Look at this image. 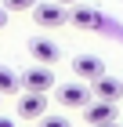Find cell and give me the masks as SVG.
<instances>
[{"mask_svg": "<svg viewBox=\"0 0 123 127\" xmlns=\"http://www.w3.org/2000/svg\"><path fill=\"white\" fill-rule=\"evenodd\" d=\"M54 98H58V105H65V109H87L94 102V91L83 80H69V84H62L54 91Z\"/></svg>", "mask_w": 123, "mask_h": 127, "instance_id": "obj_1", "label": "cell"}, {"mask_svg": "<svg viewBox=\"0 0 123 127\" xmlns=\"http://www.w3.org/2000/svg\"><path fill=\"white\" fill-rule=\"evenodd\" d=\"M33 22H36L40 29H58V26H65L69 22V11L54 0H40L36 7H33Z\"/></svg>", "mask_w": 123, "mask_h": 127, "instance_id": "obj_2", "label": "cell"}, {"mask_svg": "<svg viewBox=\"0 0 123 127\" xmlns=\"http://www.w3.org/2000/svg\"><path fill=\"white\" fill-rule=\"evenodd\" d=\"M54 87V69L51 65H33L22 73V91H36V95H47V91Z\"/></svg>", "mask_w": 123, "mask_h": 127, "instance_id": "obj_3", "label": "cell"}, {"mask_svg": "<svg viewBox=\"0 0 123 127\" xmlns=\"http://www.w3.org/2000/svg\"><path fill=\"white\" fill-rule=\"evenodd\" d=\"M40 116H47V95L22 91L18 95V120H40Z\"/></svg>", "mask_w": 123, "mask_h": 127, "instance_id": "obj_4", "label": "cell"}, {"mask_svg": "<svg viewBox=\"0 0 123 127\" xmlns=\"http://www.w3.org/2000/svg\"><path fill=\"white\" fill-rule=\"evenodd\" d=\"M73 76L94 84L98 76H105V62L98 58V55H76V58H73Z\"/></svg>", "mask_w": 123, "mask_h": 127, "instance_id": "obj_5", "label": "cell"}, {"mask_svg": "<svg viewBox=\"0 0 123 127\" xmlns=\"http://www.w3.org/2000/svg\"><path fill=\"white\" fill-rule=\"evenodd\" d=\"M116 116H120V105H116V102H91V105L83 109V120L91 127H101V124H116Z\"/></svg>", "mask_w": 123, "mask_h": 127, "instance_id": "obj_6", "label": "cell"}, {"mask_svg": "<svg viewBox=\"0 0 123 127\" xmlns=\"http://www.w3.org/2000/svg\"><path fill=\"white\" fill-rule=\"evenodd\" d=\"M29 55H33L40 65H54V62L62 58V47H58L51 36H33L29 40Z\"/></svg>", "mask_w": 123, "mask_h": 127, "instance_id": "obj_7", "label": "cell"}, {"mask_svg": "<svg viewBox=\"0 0 123 127\" xmlns=\"http://www.w3.org/2000/svg\"><path fill=\"white\" fill-rule=\"evenodd\" d=\"M69 22H73L76 29H101V26H105L101 11L83 7V4H73V7H69Z\"/></svg>", "mask_w": 123, "mask_h": 127, "instance_id": "obj_8", "label": "cell"}, {"mask_svg": "<svg viewBox=\"0 0 123 127\" xmlns=\"http://www.w3.org/2000/svg\"><path fill=\"white\" fill-rule=\"evenodd\" d=\"M91 91H94L98 102H120V98H123V80H116V76H98L94 84H91Z\"/></svg>", "mask_w": 123, "mask_h": 127, "instance_id": "obj_9", "label": "cell"}, {"mask_svg": "<svg viewBox=\"0 0 123 127\" xmlns=\"http://www.w3.org/2000/svg\"><path fill=\"white\" fill-rule=\"evenodd\" d=\"M22 91V73H15L11 65H0V95H18Z\"/></svg>", "mask_w": 123, "mask_h": 127, "instance_id": "obj_10", "label": "cell"}, {"mask_svg": "<svg viewBox=\"0 0 123 127\" xmlns=\"http://www.w3.org/2000/svg\"><path fill=\"white\" fill-rule=\"evenodd\" d=\"M40 127H73L69 116H58V113H47V116H40Z\"/></svg>", "mask_w": 123, "mask_h": 127, "instance_id": "obj_11", "label": "cell"}, {"mask_svg": "<svg viewBox=\"0 0 123 127\" xmlns=\"http://www.w3.org/2000/svg\"><path fill=\"white\" fill-rule=\"evenodd\" d=\"M36 4H40V0H4V7H7L11 15H15V11H33Z\"/></svg>", "mask_w": 123, "mask_h": 127, "instance_id": "obj_12", "label": "cell"}, {"mask_svg": "<svg viewBox=\"0 0 123 127\" xmlns=\"http://www.w3.org/2000/svg\"><path fill=\"white\" fill-rule=\"evenodd\" d=\"M7 15H11V11L4 7V4H0V29H4V26H7Z\"/></svg>", "mask_w": 123, "mask_h": 127, "instance_id": "obj_13", "label": "cell"}, {"mask_svg": "<svg viewBox=\"0 0 123 127\" xmlns=\"http://www.w3.org/2000/svg\"><path fill=\"white\" fill-rule=\"evenodd\" d=\"M54 4H62V7H73V4H80V0H54Z\"/></svg>", "mask_w": 123, "mask_h": 127, "instance_id": "obj_14", "label": "cell"}, {"mask_svg": "<svg viewBox=\"0 0 123 127\" xmlns=\"http://www.w3.org/2000/svg\"><path fill=\"white\" fill-rule=\"evenodd\" d=\"M0 127H15V120H7V116H0Z\"/></svg>", "mask_w": 123, "mask_h": 127, "instance_id": "obj_15", "label": "cell"}, {"mask_svg": "<svg viewBox=\"0 0 123 127\" xmlns=\"http://www.w3.org/2000/svg\"><path fill=\"white\" fill-rule=\"evenodd\" d=\"M101 127H120V124H101Z\"/></svg>", "mask_w": 123, "mask_h": 127, "instance_id": "obj_16", "label": "cell"}, {"mask_svg": "<svg viewBox=\"0 0 123 127\" xmlns=\"http://www.w3.org/2000/svg\"><path fill=\"white\" fill-rule=\"evenodd\" d=\"M0 98H4V95H0Z\"/></svg>", "mask_w": 123, "mask_h": 127, "instance_id": "obj_17", "label": "cell"}]
</instances>
